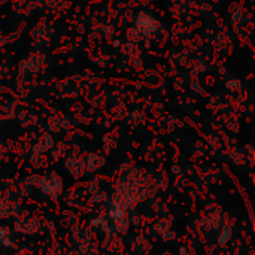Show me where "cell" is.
<instances>
[{"mask_svg":"<svg viewBox=\"0 0 255 255\" xmlns=\"http://www.w3.org/2000/svg\"><path fill=\"white\" fill-rule=\"evenodd\" d=\"M232 238V233H230V229L229 227H226L221 233H220V236H218V242L221 244V245H226L227 242H229V239Z\"/></svg>","mask_w":255,"mask_h":255,"instance_id":"cell-1","label":"cell"}]
</instances>
